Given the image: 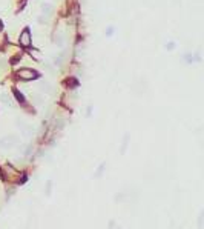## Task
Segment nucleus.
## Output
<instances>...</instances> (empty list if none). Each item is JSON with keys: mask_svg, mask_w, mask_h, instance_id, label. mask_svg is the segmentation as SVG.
Masks as SVG:
<instances>
[{"mask_svg": "<svg viewBox=\"0 0 204 229\" xmlns=\"http://www.w3.org/2000/svg\"><path fill=\"white\" fill-rule=\"evenodd\" d=\"M17 74H19V77H20L22 80H34V79H37V76H39L36 71L26 69V68H25V69H20Z\"/></svg>", "mask_w": 204, "mask_h": 229, "instance_id": "obj_1", "label": "nucleus"}, {"mask_svg": "<svg viewBox=\"0 0 204 229\" xmlns=\"http://www.w3.org/2000/svg\"><path fill=\"white\" fill-rule=\"evenodd\" d=\"M19 43L23 46V48L31 46V34H29V31H28V29H25V31L20 34V37H19Z\"/></svg>", "mask_w": 204, "mask_h": 229, "instance_id": "obj_2", "label": "nucleus"}, {"mask_svg": "<svg viewBox=\"0 0 204 229\" xmlns=\"http://www.w3.org/2000/svg\"><path fill=\"white\" fill-rule=\"evenodd\" d=\"M41 11H43V15H52V12H54V5H51V3H43V5H41Z\"/></svg>", "mask_w": 204, "mask_h": 229, "instance_id": "obj_3", "label": "nucleus"}, {"mask_svg": "<svg viewBox=\"0 0 204 229\" xmlns=\"http://www.w3.org/2000/svg\"><path fill=\"white\" fill-rule=\"evenodd\" d=\"M14 143H17V138L15 137H5L0 140V145H2V146H6V148L12 146Z\"/></svg>", "mask_w": 204, "mask_h": 229, "instance_id": "obj_4", "label": "nucleus"}, {"mask_svg": "<svg viewBox=\"0 0 204 229\" xmlns=\"http://www.w3.org/2000/svg\"><path fill=\"white\" fill-rule=\"evenodd\" d=\"M0 97H2V102H3V103H6V105H9V106H14V102H12V98H11V95H9L8 92H3Z\"/></svg>", "mask_w": 204, "mask_h": 229, "instance_id": "obj_5", "label": "nucleus"}, {"mask_svg": "<svg viewBox=\"0 0 204 229\" xmlns=\"http://www.w3.org/2000/svg\"><path fill=\"white\" fill-rule=\"evenodd\" d=\"M55 43L58 46H63V43H65V34H63V32L55 34Z\"/></svg>", "mask_w": 204, "mask_h": 229, "instance_id": "obj_6", "label": "nucleus"}, {"mask_svg": "<svg viewBox=\"0 0 204 229\" xmlns=\"http://www.w3.org/2000/svg\"><path fill=\"white\" fill-rule=\"evenodd\" d=\"M8 68V62H6V58H0V71H5Z\"/></svg>", "mask_w": 204, "mask_h": 229, "instance_id": "obj_7", "label": "nucleus"}, {"mask_svg": "<svg viewBox=\"0 0 204 229\" xmlns=\"http://www.w3.org/2000/svg\"><path fill=\"white\" fill-rule=\"evenodd\" d=\"M15 97H17V100H19L20 103H23V102H25V98H23V95H22L20 92H15Z\"/></svg>", "mask_w": 204, "mask_h": 229, "instance_id": "obj_8", "label": "nucleus"}, {"mask_svg": "<svg viewBox=\"0 0 204 229\" xmlns=\"http://www.w3.org/2000/svg\"><path fill=\"white\" fill-rule=\"evenodd\" d=\"M34 103H37V105L41 103V97H40V95H36V97H34Z\"/></svg>", "mask_w": 204, "mask_h": 229, "instance_id": "obj_9", "label": "nucleus"}, {"mask_svg": "<svg viewBox=\"0 0 204 229\" xmlns=\"http://www.w3.org/2000/svg\"><path fill=\"white\" fill-rule=\"evenodd\" d=\"M0 29H2V23H0Z\"/></svg>", "mask_w": 204, "mask_h": 229, "instance_id": "obj_10", "label": "nucleus"}]
</instances>
